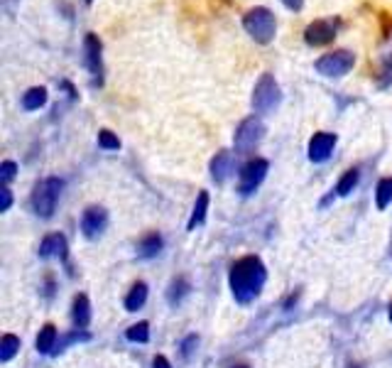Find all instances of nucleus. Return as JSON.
I'll return each instance as SVG.
<instances>
[{"instance_id": "nucleus-1", "label": "nucleus", "mask_w": 392, "mask_h": 368, "mask_svg": "<svg viewBox=\"0 0 392 368\" xmlns=\"http://www.w3.org/2000/svg\"><path fill=\"white\" fill-rule=\"evenodd\" d=\"M265 266L263 260L255 258V255H248V258H241L236 266L231 268V290L233 297L238 302H250L253 297H258L260 290L265 285Z\"/></svg>"}, {"instance_id": "nucleus-2", "label": "nucleus", "mask_w": 392, "mask_h": 368, "mask_svg": "<svg viewBox=\"0 0 392 368\" xmlns=\"http://www.w3.org/2000/svg\"><path fill=\"white\" fill-rule=\"evenodd\" d=\"M243 28L255 42L260 44H270L274 39V33H277V17L270 8H253L243 15Z\"/></svg>"}, {"instance_id": "nucleus-3", "label": "nucleus", "mask_w": 392, "mask_h": 368, "mask_svg": "<svg viewBox=\"0 0 392 368\" xmlns=\"http://www.w3.org/2000/svg\"><path fill=\"white\" fill-rule=\"evenodd\" d=\"M64 190V182L59 177H47L35 187L32 192V206L35 212L42 219H49L57 209V201H59V194Z\"/></svg>"}, {"instance_id": "nucleus-4", "label": "nucleus", "mask_w": 392, "mask_h": 368, "mask_svg": "<svg viewBox=\"0 0 392 368\" xmlns=\"http://www.w3.org/2000/svg\"><path fill=\"white\" fill-rule=\"evenodd\" d=\"M282 101V91H279V84L274 82L272 74H263L260 82L253 89V109L255 113H270L274 111Z\"/></svg>"}, {"instance_id": "nucleus-5", "label": "nucleus", "mask_w": 392, "mask_h": 368, "mask_svg": "<svg viewBox=\"0 0 392 368\" xmlns=\"http://www.w3.org/2000/svg\"><path fill=\"white\" fill-rule=\"evenodd\" d=\"M355 64V55L348 49H336V52H328V55L319 57L317 59V71L328 79H339L346 76Z\"/></svg>"}, {"instance_id": "nucleus-6", "label": "nucleus", "mask_w": 392, "mask_h": 368, "mask_svg": "<svg viewBox=\"0 0 392 368\" xmlns=\"http://www.w3.org/2000/svg\"><path fill=\"white\" fill-rule=\"evenodd\" d=\"M268 169H270L268 160H250L248 165H243L241 174H238V190H241V194H253L260 184H263Z\"/></svg>"}, {"instance_id": "nucleus-7", "label": "nucleus", "mask_w": 392, "mask_h": 368, "mask_svg": "<svg viewBox=\"0 0 392 368\" xmlns=\"http://www.w3.org/2000/svg\"><path fill=\"white\" fill-rule=\"evenodd\" d=\"M263 136H265L263 120L255 118V116H250V118H245L236 128V136H233L236 150H250V147H255L260 140H263Z\"/></svg>"}, {"instance_id": "nucleus-8", "label": "nucleus", "mask_w": 392, "mask_h": 368, "mask_svg": "<svg viewBox=\"0 0 392 368\" xmlns=\"http://www.w3.org/2000/svg\"><path fill=\"white\" fill-rule=\"evenodd\" d=\"M336 33H339V22L333 20H314L306 25L304 30V42L309 47H326L336 39Z\"/></svg>"}, {"instance_id": "nucleus-9", "label": "nucleus", "mask_w": 392, "mask_h": 368, "mask_svg": "<svg viewBox=\"0 0 392 368\" xmlns=\"http://www.w3.org/2000/svg\"><path fill=\"white\" fill-rule=\"evenodd\" d=\"M84 55H86V66L93 76V84H103V44L93 33L86 35L84 39Z\"/></svg>"}, {"instance_id": "nucleus-10", "label": "nucleus", "mask_w": 392, "mask_h": 368, "mask_svg": "<svg viewBox=\"0 0 392 368\" xmlns=\"http://www.w3.org/2000/svg\"><path fill=\"white\" fill-rule=\"evenodd\" d=\"M336 147V136L333 133H317L309 140V160L312 163H326Z\"/></svg>"}, {"instance_id": "nucleus-11", "label": "nucleus", "mask_w": 392, "mask_h": 368, "mask_svg": "<svg viewBox=\"0 0 392 368\" xmlns=\"http://www.w3.org/2000/svg\"><path fill=\"white\" fill-rule=\"evenodd\" d=\"M108 223V214L103 206H88L86 212H84V217H81V231L86 233L88 239H93V236H98V233L106 228Z\"/></svg>"}, {"instance_id": "nucleus-12", "label": "nucleus", "mask_w": 392, "mask_h": 368, "mask_svg": "<svg viewBox=\"0 0 392 368\" xmlns=\"http://www.w3.org/2000/svg\"><path fill=\"white\" fill-rule=\"evenodd\" d=\"M231 172H233V157H231V152H226V150L216 152V157L211 160V177H214L216 182H223V179H226Z\"/></svg>"}, {"instance_id": "nucleus-13", "label": "nucleus", "mask_w": 392, "mask_h": 368, "mask_svg": "<svg viewBox=\"0 0 392 368\" xmlns=\"http://www.w3.org/2000/svg\"><path fill=\"white\" fill-rule=\"evenodd\" d=\"M39 255L42 258H52V255H59L62 260H66V239L62 233H54V236H47L39 246Z\"/></svg>"}, {"instance_id": "nucleus-14", "label": "nucleus", "mask_w": 392, "mask_h": 368, "mask_svg": "<svg viewBox=\"0 0 392 368\" xmlns=\"http://www.w3.org/2000/svg\"><path fill=\"white\" fill-rule=\"evenodd\" d=\"M71 320H74L76 329H86L91 322V304H88L86 295H76L74 309H71Z\"/></svg>"}, {"instance_id": "nucleus-15", "label": "nucleus", "mask_w": 392, "mask_h": 368, "mask_svg": "<svg viewBox=\"0 0 392 368\" xmlns=\"http://www.w3.org/2000/svg\"><path fill=\"white\" fill-rule=\"evenodd\" d=\"M47 103V89L44 86H32L22 93V109L25 111H37Z\"/></svg>"}, {"instance_id": "nucleus-16", "label": "nucleus", "mask_w": 392, "mask_h": 368, "mask_svg": "<svg viewBox=\"0 0 392 368\" xmlns=\"http://www.w3.org/2000/svg\"><path fill=\"white\" fill-rule=\"evenodd\" d=\"M145 300H147V285L145 282H138V285H133L128 297H125V309L128 312H138L145 304Z\"/></svg>"}, {"instance_id": "nucleus-17", "label": "nucleus", "mask_w": 392, "mask_h": 368, "mask_svg": "<svg viewBox=\"0 0 392 368\" xmlns=\"http://www.w3.org/2000/svg\"><path fill=\"white\" fill-rule=\"evenodd\" d=\"M206 212H209V194H206V192H201L199 199H196V204H194L192 219H189V231H194L199 223H204Z\"/></svg>"}, {"instance_id": "nucleus-18", "label": "nucleus", "mask_w": 392, "mask_h": 368, "mask_svg": "<svg viewBox=\"0 0 392 368\" xmlns=\"http://www.w3.org/2000/svg\"><path fill=\"white\" fill-rule=\"evenodd\" d=\"M54 347H57V326L47 324L37 336V351L39 353H49Z\"/></svg>"}, {"instance_id": "nucleus-19", "label": "nucleus", "mask_w": 392, "mask_h": 368, "mask_svg": "<svg viewBox=\"0 0 392 368\" xmlns=\"http://www.w3.org/2000/svg\"><path fill=\"white\" fill-rule=\"evenodd\" d=\"M358 179H360L358 169H348V172H344V177H341L339 184H336V194H339V196H348L351 192L355 190Z\"/></svg>"}, {"instance_id": "nucleus-20", "label": "nucleus", "mask_w": 392, "mask_h": 368, "mask_svg": "<svg viewBox=\"0 0 392 368\" xmlns=\"http://www.w3.org/2000/svg\"><path fill=\"white\" fill-rule=\"evenodd\" d=\"M392 201V177H385L377 182L375 190V204L377 209H387V204Z\"/></svg>"}, {"instance_id": "nucleus-21", "label": "nucleus", "mask_w": 392, "mask_h": 368, "mask_svg": "<svg viewBox=\"0 0 392 368\" xmlns=\"http://www.w3.org/2000/svg\"><path fill=\"white\" fill-rule=\"evenodd\" d=\"M20 349V339L15 334H6L0 339V361H10Z\"/></svg>"}, {"instance_id": "nucleus-22", "label": "nucleus", "mask_w": 392, "mask_h": 368, "mask_svg": "<svg viewBox=\"0 0 392 368\" xmlns=\"http://www.w3.org/2000/svg\"><path fill=\"white\" fill-rule=\"evenodd\" d=\"M160 250H162V239L157 233H150V236H145V239L140 241V255H142V258H152V255H157Z\"/></svg>"}, {"instance_id": "nucleus-23", "label": "nucleus", "mask_w": 392, "mask_h": 368, "mask_svg": "<svg viewBox=\"0 0 392 368\" xmlns=\"http://www.w3.org/2000/svg\"><path fill=\"white\" fill-rule=\"evenodd\" d=\"M125 336H128L130 341H138V344H147V341H150V324H147V322H138V324H133L125 331Z\"/></svg>"}, {"instance_id": "nucleus-24", "label": "nucleus", "mask_w": 392, "mask_h": 368, "mask_svg": "<svg viewBox=\"0 0 392 368\" xmlns=\"http://www.w3.org/2000/svg\"><path fill=\"white\" fill-rule=\"evenodd\" d=\"M98 145H101L103 150H118L120 140L111 133V130H101V133H98Z\"/></svg>"}, {"instance_id": "nucleus-25", "label": "nucleus", "mask_w": 392, "mask_h": 368, "mask_svg": "<svg viewBox=\"0 0 392 368\" xmlns=\"http://www.w3.org/2000/svg\"><path fill=\"white\" fill-rule=\"evenodd\" d=\"M187 293H189L187 280H177V282H174V285H172V293H169V300H172V302H179V300H182Z\"/></svg>"}, {"instance_id": "nucleus-26", "label": "nucleus", "mask_w": 392, "mask_h": 368, "mask_svg": "<svg viewBox=\"0 0 392 368\" xmlns=\"http://www.w3.org/2000/svg\"><path fill=\"white\" fill-rule=\"evenodd\" d=\"M15 172H17V165L10 163V160H6V163L0 165V179H3V182H10V179L15 177Z\"/></svg>"}, {"instance_id": "nucleus-27", "label": "nucleus", "mask_w": 392, "mask_h": 368, "mask_svg": "<svg viewBox=\"0 0 392 368\" xmlns=\"http://www.w3.org/2000/svg\"><path fill=\"white\" fill-rule=\"evenodd\" d=\"M10 204H12L10 190H8V187H3V190H0V212H8V209H10Z\"/></svg>"}, {"instance_id": "nucleus-28", "label": "nucleus", "mask_w": 392, "mask_h": 368, "mask_svg": "<svg viewBox=\"0 0 392 368\" xmlns=\"http://www.w3.org/2000/svg\"><path fill=\"white\" fill-rule=\"evenodd\" d=\"M79 339H88V334H84V331H74V334H69V336H66V339L59 344V351L66 347V344H71V341H79Z\"/></svg>"}, {"instance_id": "nucleus-29", "label": "nucleus", "mask_w": 392, "mask_h": 368, "mask_svg": "<svg viewBox=\"0 0 392 368\" xmlns=\"http://www.w3.org/2000/svg\"><path fill=\"white\" fill-rule=\"evenodd\" d=\"M282 6H285L287 10H292V12H299L301 8H304V0H282Z\"/></svg>"}, {"instance_id": "nucleus-30", "label": "nucleus", "mask_w": 392, "mask_h": 368, "mask_svg": "<svg viewBox=\"0 0 392 368\" xmlns=\"http://www.w3.org/2000/svg\"><path fill=\"white\" fill-rule=\"evenodd\" d=\"M152 368H172V363L167 361L165 356H155V361H152Z\"/></svg>"}, {"instance_id": "nucleus-31", "label": "nucleus", "mask_w": 392, "mask_h": 368, "mask_svg": "<svg viewBox=\"0 0 392 368\" xmlns=\"http://www.w3.org/2000/svg\"><path fill=\"white\" fill-rule=\"evenodd\" d=\"M196 341H199V339H196V336H189V339L187 341H184V356H189V353H192L194 351V344H196Z\"/></svg>"}, {"instance_id": "nucleus-32", "label": "nucleus", "mask_w": 392, "mask_h": 368, "mask_svg": "<svg viewBox=\"0 0 392 368\" xmlns=\"http://www.w3.org/2000/svg\"><path fill=\"white\" fill-rule=\"evenodd\" d=\"M390 322H392V304H390Z\"/></svg>"}, {"instance_id": "nucleus-33", "label": "nucleus", "mask_w": 392, "mask_h": 368, "mask_svg": "<svg viewBox=\"0 0 392 368\" xmlns=\"http://www.w3.org/2000/svg\"><path fill=\"white\" fill-rule=\"evenodd\" d=\"M238 368H245V366H238Z\"/></svg>"}, {"instance_id": "nucleus-34", "label": "nucleus", "mask_w": 392, "mask_h": 368, "mask_svg": "<svg viewBox=\"0 0 392 368\" xmlns=\"http://www.w3.org/2000/svg\"><path fill=\"white\" fill-rule=\"evenodd\" d=\"M86 3H91V0H86Z\"/></svg>"}, {"instance_id": "nucleus-35", "label": "nucleus", "mask_w": 392, "mask_h": 368, "mask_svg": "<svg viewBox=\"0 0 392 368\" xmlns=\"http://www.w3.org/2000/svg\"><path fill=\"white\" fill-rule=\"evenodd\" d=\"M351 368H355V366H351Z\"/></svg>"}]
</instances>
